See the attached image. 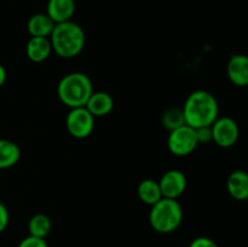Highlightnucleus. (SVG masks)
<instances>
[{
  "mask_svg": "<svg viewBox=\"0 0 248 247\" xmlns=\"http://www.w3.org/2000/svg\"><path fill=\"white\" fill-rule=\"evenodd\" d=\"M85 107L94 118H102L114 109V99L108 92L93 91Z\"/></svg>",
  "mask_w": 248,
  "mask_h": 247,
  "instance_id": "obj_11",
  "label": "nucleus"
},
{
  "mask_svg": "<svg viewBox=\"0 0 248 247\" xmlns=\"http://www.w3.org/2000/svg\"><path fill=\"white\" fill-rule=\"evenodd\" d=\"M6 79H7L6 69H5L4 65L0 63V87L4 86V84L6 82Z\"/></svg>",
  "mask_w": 248,
  "mask_h": 247,
  "instance_id": "obj_23",
  "label": "nucleus"
},
{
  "mask_svg": "<svg viewBox=\"0 0 248 247\" xmlns=\"http://www.w3.org/2000/svg\"><path fill=\"white\" fill-rule=\"evenodd\" d=\"M189 247H219L215 240L206 236H199L189 244Z\"/></svg>",
  "mask_w": 248,
  "mask_h": 247,
  "instance_id": "obj_21",
  "label": "nucleus"
},
{
  "mask_svg": "<svg viewBox=\"0 0 248 247\" xmlns=\"http://www.w3.org/2000/svg\"><path fill=\"white\" fill-rule=\"evenodd\" d=\"M186 124L193 128L211 126L219 115L218 101L211 92L196 90L186 97L183 107Z\"/></svg>",
  "mask_w": 248,
  "mask_h": 247,
  "instance_id": "obj_1",
  "label": "nucleus"
},
{
  "mask_svg": "<svg viewBox=\"0 0 248 247\" xmlns=\"http://www.w3.org/2000/svg\"><path fill=\"white\" fill-rule=\"evenodd\" d=\"M10 222V213L6 206L0 202V234L7 228Z\"/></svg>",
  "mask_w": 248,
  "mask_h": 247,
  "instance_id": "obj_22",
  "label": "nucleus"
},
{
  "mask_svg": "<svg viewBox=\"0 0 248 247\" xmlns=\"http://www.w3.org/2000/svg\"><path fill=\"white\" fill-rule=\"evenodd\" d=\"M247 202H248V198H247Z\"/></svg>",
  "mask_w": 248,
  "mask_h": 247,
  "instance_id": "obj_24",
  "label": "nucleus"
},
{
  "mask_svg": "<svg viewBox=\"0 0 248 247\" xmlns=\"http://www.w3.org/2000/svg\"><path fill=\"white\" fill-rule=\"evenodd\" d=\"M17 247H48V245L45 239L28 235L23 240H21V242H19Z\"/></svg>",
  "mask_w": 248,
  "mask_h": 247,
  "instance_id": "obj_19",
  "label": "nucleus"
},
{
  "mask_svg": "<svg viewBox=\"0 0 248 247\" xmlns=\"http://www.w3.org/2000/svg\"><path fill=\"white\" fill-rule=\"evenodd\" d=\"M94 119L86 107L72 108L65 118V127L72 137L84 139L93 132Z\"/></svg>",
  "mask_w": 248,
  "mask_h": 247,
  "instance_id": "obj_6",
  "label": "nucleus"
},
{
  "mask_svg": "<svg viewBox=\"0 0 248 247\" xmlns=\"http://www.w3.org/2000/svg\"><path fill=\"white\" fill-rule=\"evenodd\" d=\"M52 52L50 38L31 36L26 45L27 57L34 63H41L47 60Z\"/></svg>",
  "mask_w": 248,
  "mask_h": 247,
  "instance_id": "obj_12",
  "label": "nucleus"
},
{
  "mask_svg": "<svg viewBox=\"0 0 248 247\" xmlns=\"http://www.w3.org/2000/svg\"><path fill=\"white\" fill-rule=\"evenodd\" d=\"M228 193L232 199L245 201L248 198V173L242 170H236L229 174L227 181Z\"/></svg>",
  "mask_w": 248,
  "mask_h": 247,
  "instance_id": "obj_13",
  "label": "nucleus"
},
{
  "mask_svg": "<svg viewBox=\"0 0 248 247\" xmlns=\"http://www.w3.org/2000/svg\"><path fill=\"white\" fill-rule=\"evenodd\" d=\"M93 92V85L89 75L73 72L64 75L57 85V96L68 108L85 107Z\"/></svg>",
  "mask_w": 248,
  "mask_h": 247,
  "instance_id": "obj_3",
  "label": "nucleus"
},
{
  "mask_svg": "<svg viewBox=\"0 0 248 247\" xmlns=\"http://www.w3.org/2000/svg\"><path fill=\"white\" fill-rule=\"evenodd\" d=\"M162 198L178 200L186 189V177L179 170H169L161 176L159 181Z\"/></svg>",
  "mask_w": 248,
  "mask_h": 247,
  "instance_id": "obj_8",
  "label": "nucleus"
},
{
  "mask_svg": "<svg viewBox=\"0 0 248 247\" xmlns=\"http://www.w3.org/2000/svg\"><path fill=\"white\" fill-rule=\"evenodd\" d=\"M183 217V207L178 200L162 198L150 208L149 224L160 234H170L181 227Z\"/></svg>",
  "mask_w": 248,
  "mask_h": 247,
  "instance_id": "obj_4",
  "label": "nucleus"
},
{
  "mask_svg": "<svg viewBox=\"0 0 248 247\" xmlns=\"http://www.w3.org/2000/svg\"><path fill=\"white\" fill-rule=\"evenodd\" d=\"M56 23L47 14H35L29 17L27 22V31L31 36L50 38Z\"/></svg>",
  "mask_w": 248,
  "mask_h": 247,
  "instance_id": "obj_14",
  "label": "nucleus"
},
{
  "mask_svg": "<svg viewBox=\"0 0 248 247\" xmlns=\"http://www.w3.org/2000/svg\"><path fill=\"white\" fill-rule=\"evenodd\" d=\"M137 195L140 200L145 205L153 206L162 199L161 189L159 182L155 179H143L137 186Z\"/></svg>",
  "mask_w": 248,
  "mask_h": 247,
  "instance_id": "obj_15",
  "label": "nucleus"
},
{
  "mask_svg": "<svg viewBox=\"0 0 248 247\" xmlns=\"http://www.w3.org/2000/svg\"><path fill=\"white\" fill-rule=\"evenodd\" d=\"M75 9H77L75 0H48L46 5V14L57 24L72 21Z\"/></svg>",
  "mask_w": 248,
  "mask_h": 247,
  "instance_id": "obj_10",
  "label": "nucleus"
},
{
  "mask_svg": "<svg viewBox=\"0 0 248 247\" xmlns=\"http://www.w3.org/2000/svg\"><path fill=\"white\" fill-rule=\"evenodd\" d=\"M21 159V149L15 142L0 138V170L14 167Z\"/></svg>",
  "mask_w": 248,
  "mask_h": 247,
  "instance_id": "obj_16",
  "label": "nucleus"
},
{
  "mask_svg": "<svg viewBox=\"0 0 248 247\" xmlns=\"http://www.w3.org/2000/svg\"><path fill=\"white\" fill-rule=\"evenodd\" d=\"M227 74L235 86H248V56L232 55L228 61Z\"/></svg>",
  "mask_w": 248,
  "mask_h": 247,
  "instance_id": "obj_9",
  "label": "nucleus"
},
{
  "mask_svg": "<svg viewBox=\"0 0 248 247\" xmlns=\"http://www.w3.org/2000/svg\"><path fill=\"white\" fill-rule=\"evenodd\" d=\"M161 124L167 131H173L181 126L186 125L183 109L178 107H170L161 114Z\"/></svg>",
  "mask_w": 248,
  "mask_h": 247,
  "instance_id": "obj_18",
  "label": "nucleus"
},
{
  "mask_svg": "<svg viewBox=\"0 0 248 247\" xmlns=\"http://www.w3.org/2000/svg\"><path fill=\"white\" fill-rule=\"evenodd\" d=\"M213 142L220 148H230L237 142L240 128L236 121L229 116H218L217 120L211 125Z\"/></svg>",
  "mask_w": 248,
  "mask_h": 247,
  "instance_id": "obj_7",
  "label": "nucleus"
},
{
  "mask_svg": "<svg viewBox=\"0 0 248 247\" xmlns=\"http://www.w3.org/2000/svg\"><path fill=\"white\" fill-rule=\"evenodd\" d=\"M195 131H196V137H198L199 144H207V143L213 142L211 126H203V127L195 128Z\"/></svg>",
  "mask_w": 248,
  "mask_h": 247,
  "instance_id": "obj_20",
  "label": "nucleus"
},
{
  "mask_svg": "<svg viewBox=\"0 0 248 247\" xmlns=\"http://www.w3.org/2000/svg\"><path fill=\"white\" fill-rule=\"evenodd\" d=\"M52 51L61 58H74L82 52L86 35L81 27L73 21L57 23L50 35Z\"/></svg>",
  "mask_w": 248,
  "mask_h": 247,
  "instance_id": "obj_2",
  "label": "nucleus"
},
{
  "mask_svg": "<svg viewBox=\"0 0 248 247\" xmlns=\"http://www.w3.org/2000/svg\"><path fill=\"white\" fill-rule=\"evenodd\" d=\"M51 228H52V223H51L50 217L44 213H36L31 216L28 222V232L31 236L46 239V236L50 234Z\"/></svg>",
  "mask_w": 248,
  "mask_h": 247,
  "instance_id": "obj_17",
  "label": "nucleus"
},
{
  "mask_svg": "<svg viewBox=\"0 0 248 247\" xmlns=\"http://www.w3.org/2000/svg\"><path fill=\"white\" fill-rule=\"evenodd\" d=\"M199 145L195 128L183 125L173 131H170L167 137V148L176 156L190 155Z\"/></svg>",
  "mask_w": 248,
  "mask_h": 247,
  "instance_id": "obj_5",
  "label": "nucleus"
}]
</instances>
